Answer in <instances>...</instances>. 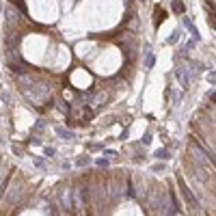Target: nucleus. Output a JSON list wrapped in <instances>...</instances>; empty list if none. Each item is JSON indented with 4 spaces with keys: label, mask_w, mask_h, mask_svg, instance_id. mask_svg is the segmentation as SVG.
<instances>
[{
    "label": "nucleus",
    "mask_w": 216,
    "mask_h": 216,
    "mask_svg": "<svg viewBox=\"0 0 216 216\" xmlns=\"http://www.w3.org/2000/svg\"><path fill=\"white\" fill-rule=\"evenodd\" d=\"M177 182H179V188H182V190H184V195H186V199H188V201H190V203H192V205H195V208H199V205H197V201H195V197H192V192H190V190H188V188H186V184H184V179H182V177H179V179H177Z\"/></svg>",
    "instance_id": "f257e3e1"
}]
</instances>
